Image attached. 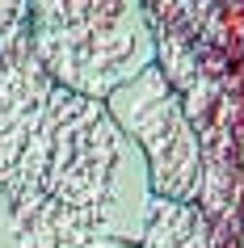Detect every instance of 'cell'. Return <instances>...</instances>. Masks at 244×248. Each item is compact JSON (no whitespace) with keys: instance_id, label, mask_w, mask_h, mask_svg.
<instances>
[{"instance_id":"1","label":"cell","mask_w":244,"mask_h":248,"mask_svg":"<svg viewBox=\"0 0 244 248\" xmlns=\"http://www.w3.org/2000/svg\"><path fill=\"white\" fill-rule=\"evenodd\" d=\"M0 194L47 198L93 232L139 244L152 177L105 101L64 89L38 63L30 26L0 34Z\"/></svg>"},{"instance_id":"2","label":"cell","mask_w":244,"mask_h":248,"mask_svg":"<svg viewBox=\"0 0 244 248\" xmlns=\"http://www.w3.org/2000/svg\"><path fill=\"white\" fill-rule=\"evenodd\" d=\"M26 26L38 63L97 101L156 63L147 0H26Z\"/></svg>"},{"instance_id":"3","label":"cell","mask_w":244,"mask_h":248,"mask_svg":"<svg viewBox=\"0 0 244 248\" xmlns=\"http://www.w3.org/2000/svg\"><path fill=\"white\" fill-rule=\"evenodd\" d=\"M105 109L122 135L139 147L152 194L168 202H194L198 206V185H202V152L181 93L168 84L160 67H143L139 76L118 84L105 97Z\"/></svg>"},{"instance_id":"4","label":"cell","mask_w":244,"mask_h":248,"mask_svg":"<svg viewBox=\"0 0 244 248\" xmlns=\"http://www.w3.org/2000/svg\"><path fill=\"white\" fill-rule=\"evenodd\" d=\"M0 248H135L127 240L93 232L47 198L13 202L0 194Z\"/></svg>"},{"instance_id":"5","label":"cell","mask_w":244,"mask_h":248,"mask_svg":"<svg viewBox=\"0 0 244 248\" xmlns=\"http://www.w3.org/2000/svg\"><path fill=\"white\" fill-rule=\"evenodd\" d=\"M135 248H211V223L194 202L156 198Z\"/></svg>"},{"instance_id":"6","label":"cell","mask_w":244,"mask_h":248,"mask_svg":"<svg viewBox=\"0 0 244 248\" xmlns=\"http://www.w3.org/2000/svg\"><path fill=\"white\" fill-rule=\"evenodd\" d=\"M26 21V0H0V34Z\"/></svg>"},{"instance_id":"7","label":"cell","mask_w":244,"mask_h":248,"mask_svg":"<svg viewBox=\"0 0 244 248\" xmlns=\"http://www.w3.org/2000/svg\"><path fill=\"white\" fill-rule=\"evenodd\" d=\"M231 63L244 80V17H231Z\"/></svg>"}]
</instances>
